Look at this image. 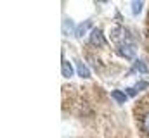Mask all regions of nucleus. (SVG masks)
<instances>
[{
  "label": "nucleus",
  "mask_w": 149,
  "mask_h": 138,
  "mask_svg": "<svg viewBox=\"0 0 149 138\" xmlns=\"http://www.w3.org/2000/svg\"><path fill=\"white\" fill-rule=\"evenodd\" d=\"M134 72H142V74H146V72H149V69H148V64H146L144 61H141V59H137V61L134 62V66H132V69L128 71V74H134Z\"/></svg>",
  "instance_id": "39448f33"
},
{
  "label": "nucleus",
  "mask_w": 149,
  "mask_h": 138,
  "mask_svg": "<svg viewBox=\"0 0 149 138\" xmlns=\"http://www.w3.org/2000/svg\"><path fill=\"white\" fill-rule=\"evenodd\" d=\"M88 41L94 45V47H104L106 45V36H104V31L101 28H94L92 33L88 36Z\"/></svg>",
  "instance_id": "f257e3e1"
},
{
  "label": "nucleus",
  "mask_w": 149,
  "mask_h": 138,
  "mask_svg": "<svg viewBox=\"0 0 149 138\" xmlns=\"http://www.w3.org/2000/svg\"><path fill=\"white\" fill-rule=\"evenodd\" d=\"M63 76L68 78V79L73 76V66H71V62H68V61H63Z\"/></svg>",
  "instance_id": "1a4fd4ad"
},
{
  "label": "nucleus",
  "mask_w": 149,
  "mask_h": 138,
  "mask_svg": "<svg viewBox=\"0 0 149 138\" xmlns=\"http://www.w3.org/2000/svg\"><path fill=\"white\" fill-rule=\"evenodd\" d=\"M74 66H76V72H78V76H80L81 79H88V78L92 76L88 66H87V64H83L80 59H78V61H74Z\"/></svg>",
  "instance_id": "7ed1b4c3"
},
{
  "label": "nucleus",
  "mask_w": 149,
  "mask_h": 138,
  "mask_svg": "<svg viewBox=\"0 0 149 138\" xmlns=\"http://www.w3.org/2000/svg\"><path fill=\"white\" fill-rule=\"evenodd\" d=\"M118 54H120L123 59L137 61V59H135L137 52H135V47H132V45H120V47H118Z\"/></svg>",
  "instance_id": "f03ea898"
},
{
  "label": "nucleus",
  "mask_w": 149,
  "mask_h": 138,
  "mask_svg": "<svg viewBox=\"0 0 149 138\" xmlns=\"http://www.w3.org/2000/svg\"><path fill=\"white\" fill-rule=\"evenodd\" d=\"M90 26H92V21H90V19H87V21L76 24V33H74V36H76V38H81L83 34L90 30Z\"/></svg>",
  "instance_id": "423d86ee"
},
{
  "label": "nucleus",
  "mask_w": 149,
  "mask_h": 138,
  "mask_svg": "<svg viewBox=\"0 0 149 138\" xmlns=\"http://www.w3.org/2000/svg\"><path fill=\"white\" fill-rule=\"evenodd\" d=\"M148 86H149V83H148V81H137V85H135L134 88H127V90H125V93H127L128 97H135V95H137L139 92L146 90Z\"/></svg>",
  "instance_id": "20e7f679"
},
{
  "label": "nucleus",
  "mask_w": 149,
  "mask_h": 138,
  "mask_svg": "<svg viewBox=\"0 0 149 138\" xmlns=\"http://www.w3.org/2000/svg\"><path fill=\"white\" fill-rule=\"evenodd\" d=\"M63 33L68 34V36L76 33V26H74V23L70 19V17H66V19L63 21Z\"/></svg>",
  "instance_id": "0eeeda50"
},
{
  "label": "nucleus",
  "mask_w": 149,
  "mask_h": 138,
  "mask_svg": "<svg viewBox=\"0 0 149 138\" xmlns=\"http://www.w3.org/2000/svg\"><path fill=\"white\" fill-rule=\"evenodd\" d=\"M142 124H144V130L149 133V112L144 116V121H142Z\"/></svg>",
  "instance_id": "9b49d317"
},
{
  "label": "nucleus",
  "mask_w": 149,
  "mask_h": 138,
  "mask_svg": "<svg viewBox=\"0 0 149 138\" xmlns=\"http://www.w3.org/2000/svg\"><path fill=\"white\" fill-rule=\"evenodd\" d=\"M111 97H113V100L118 102V104H125L127 100H128V95H127L125 92H121V90H113Z\"/></svg>",
  "instance_id": "6e6552de"
},
{
  "label": "nucleus",
  "mask_w": 149,
  "mask_h": 138,
  "mask_svg": "<svg viewBox=\"0 0 149 138\" xmlns=\"http://www.w3.org/2000/svg\"><path fill=\"white\" fill-rule=\"evenodd\" d=\"M142 7H144V3H142L141 0H135V2L130 3V9H132V14H134V16H139L141 10H142Z\"/></svg>",
  "instance_id": "9d476101"
}]
</instances>
